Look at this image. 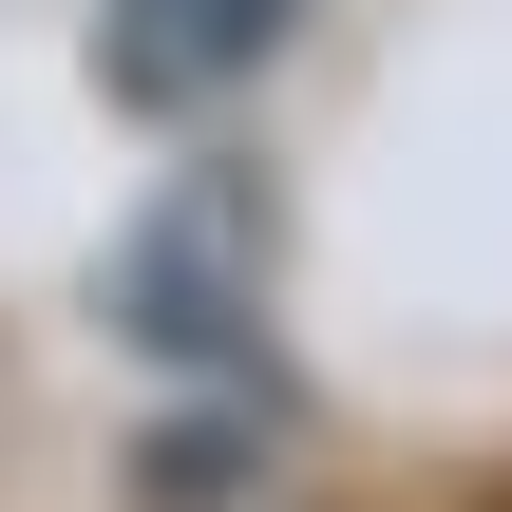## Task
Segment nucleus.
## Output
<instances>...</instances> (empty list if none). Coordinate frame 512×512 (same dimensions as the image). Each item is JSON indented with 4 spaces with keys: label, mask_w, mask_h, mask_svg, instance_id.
I'll return each instance as SVG.
<instances>
[{
    "label": "nucleus",
    "mask_w": 512,
    "mask_h": 512,
    "mask_svg": "<svg viewBox=\"0 0 512 512\" xmlns=\"http://www.w3.org/2000/svg\"><path fill=\"white\" fill-rule=\"evenodd\" d=\"M114 323H133L152 361H247V342H266V190L190 171V190L114 247Z\"/></svg>",
    "instance_id": "1"
},
{
    "label": "nucleus",
    "mask_w": 512,
    "mask_h": 512,
    "mask_svg": "<svg viewBox=\"0 0 512 512\" xmlns=\"http://www.w3.org/2000/svg\"><path fill=\"white\" fill-rule=\"evenodd\" d=\"M285 19H304V0H114V19H95V95L190 133V114H228V95L285 57Z\"/></svg>",
    "instance_id": "2"
}]
</instances>
